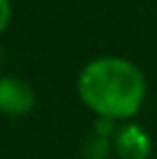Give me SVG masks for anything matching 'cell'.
Instances as JSON below:
<instances>
[{
  "label": "cell",
  "instance_id": "6da1fadb",
  "mask_svg": "<svg viewBox=\"0 0 157 159\" xmlns=\"http://www.w3.org/2000/svg\"><path fill=\"white\" fill-rule=\"evenodd\" d=\"M145 74L122 56H102L83 65L76 79L79 99L97 118L129 122L145 102Z\"/></svg>",
  "mask_w": 157,
  "mask_h": 159
},
{
  "label": "cell",
  "instance_id": "7a4b0ae2",
  "mask_svg": "<svg viewBox=\"0 0 157 159\" xmlns=\"http://www.w3.org/2000/svg\"><path fill=\"white\" fill-rule=\"evenodd\" d=\"M37 95L25 79L14 74H2L0 76V113L9 118H21L28 116L35 108Z\"/></svg>",
  "mask_w": 157,
  "mask_h": 159
},
{
  "label": "cell",
  "instance_id": "3957f363",
  "mask_svg": "<svg viewBox=\"0 0 157 159\" xmlns=\"http://www.w3.org/2000/svg\"><path fill=\"white\" fill-rule=\"evenodd\" d=\"M153 150L150 134L136 122L120 125L113 136V152L118 159H148Z\"/></svg>",
  "mask_w": 157,
  "mask_h": 159
},
{
  "label": "cell",
  "instance_id": "277c9868",
  "mask_svg": "<svg viewBox=\"0 0 157 159\" xmlns=\"http://www.w3.org/2000/svg\"><path fill=\"white\" fill-rule=\"evenodd\" d=\"M85 159H106L113 152V139L111 136H102V134H95L88 139L85 143Z\"/></svg>",
  "mask_w": 157,
  "mask_h": 159
},
{
  "label": "cell",
  "instance_id": "5b68a950",
  "mask_svg": "<svg viewBox=\"0 0 157 159\" xmlns=\"http://www.w3.org/2000/svg\"><path fill=\"white\" fill-rule=\"evenodd\" d=\"M9 21H12V2L9 0H0V35L7 30Z\"/></svg>",
  "mask_w": 157,
  "mask_h": 159
},
{
  "label": "cell",
  "instance_id": "8992f818",
  "mask_svg": "<svg viewBox=\"0 0 157 159\" xmlns=\"http://www.w3.org/2000/svg\"><path fill=\"white\" fill-rule=\"evenodd\" d=\"M2 62H5V53H2V46H0V69H2Z\"/></svg>",
  "mask_w": 157,
  "mask_h": 159
}]
</instances>
